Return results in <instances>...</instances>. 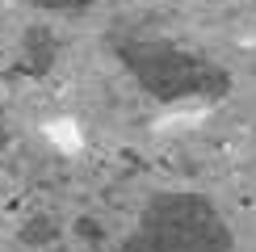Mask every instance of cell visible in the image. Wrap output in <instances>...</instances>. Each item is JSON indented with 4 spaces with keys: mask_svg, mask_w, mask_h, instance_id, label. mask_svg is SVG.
<instances>
[{
    "mask_svg": "<svg viewBox=\"0 0 256 252\" xmlns=\"http://www.w3.org/2000/svg\"><path fill=\"white\" fill-rule=\"evenodd\" d=\"M118 252H240L222 210L198 189H164L147 198L134 231Z\"/></svg>",
    "mask_w": 256,
    "mask_h": 252,
    "instance_id": "cell-2",
    "label": "cell"
},
{
    "mask_svg": "<svg viewBox=\"0 0 256 252\" xmlns=\"http://www.w3.org/2000/svg\"><path fill=\"white\" fill-rule=\"evenodd\" d=\"M55 55H59V38L46 26H30L26 38H21V72L26 76H46Z\"/></svg>",
    "mask_w": 256,
    "mask_h": 252,
    "instance_id": "cell-3",
    "label": "cell"
},
{
    "mask_svg": "<svg viewBox=\"0 0 256 252\" xmlns=\"http://www.w3.org/2000/svg\"><path fill=\"white\" fill-rule=\"evenodd\" d=\"M26 4L42 8V13H84V8H92L97 0H26Z\"/></svg>",
    "mask_w": 256,
    "mask_h": 252,
    "instance_id": "cell-4",
    "label": "cell"
},
{
    "mask_svg": "<svg viewBox=\"0 0 256 252\" xmlns=\"http://www.w3.org/2000/svg\"><path fill=\"white\" fill-rule=\"evenodd\" d=\"M42 223H46V218H34V227L21 231V240H26V244H46V240H55V236H59V227H55V223H50V227H42Z\"/></svg>",
    "mask_w": 256,
    "mask_h": 252,
    "instance_id": "cell-5",
    "label": "cell"
},
{
    "mask_svg": "<svg viewBox=\"0 0 256 252\" xmlns=\"http://www.w3.org/2000/svg\"><path fill=\"white\" fill-rule=\"evenodd\" d=\"M110 46H114V59L126 68V76L160 105L222 101L231 92V84H236L222 63L198 55V50H189V46H176V42H168V38L114 34Z\"/></svg>",
    "mask_w": 256,
    "mask_h": 252,
    "instance_id": "cell-1",
    "label": "cell"
}]
</instances>
